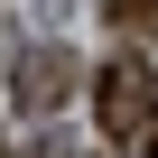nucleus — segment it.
<instances>
[{"label":"nucleus","mask_w":158,"mask_h":158,"mask_svg":"<svg viewBox=\"0 0 158 158\" xmlns=\"http://www.w3.org/2000/svg\"><path fill=\"white\" fill-rule=\"evenodd\" d=\"M93 112H102V139H112V149L158 158V74H149L139 56H112V65L93 74Z\"/></svg>","instance_id":"1"},{"label":"nucleus","mask_w":158,"mask_h":158,"mask_svg":"<svg viewBox=\"0 0 158 158\" xmlns=\"http://www.w3.org/2000/svg\"><path fill=\"white\" fill-rule=\"evenodd\" d=\"M74 93V56L65 47H19V65H10V102L19 112H56Z\"/></svg>","instance_id":"2"},{"label":"nucleus","mask_w":158,"mask_h":158,"mask_svg":"<svg viewBox=\"0 0 158 158\" xmlns=\"http://www.w3.org/2000/svg\"><path fill=\"white\" fill-rule=\"evenodd\" d=\"M112 28H158V0H112Z\"/></svg>","instance_id":"3"}]
</instances>
